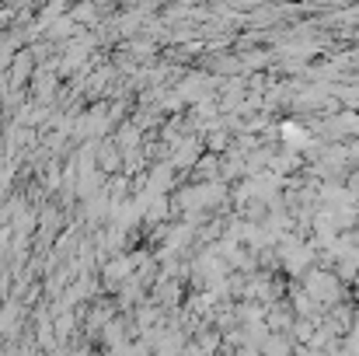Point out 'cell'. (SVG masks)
Masks as SVG:
<instances>
[{"label": "cell", "mask_w": 359, "mask_h": 356, "mask_svg": "<svg viewBox=\"0 0 359 356\" xmlns=\"http://www.w3.org/2000/svg\"><path fill=\"white\" fill-rule=\"evenodd\" d=\"M304 294L328 311V308H335L339 297H342V279H339L332 269H307V272H304Z\"/></svg>", "instance_id": "obj_1"}, {"label": "cell", "mask_w": 359, "mask_h": 356, "mask_svg": "<svg viewBox=\"0 0 359 356\" xmlns=\"http://www.w3.org/2000/svg\"><path fill=\"white\" fill-rule=\"evenodd\" d=\"M279 136H283V143H286L290 154H297V150H314V136H311L300 122H283V126H279Z\"/></svg>", "instance_id": "obj_2"}, {"label": "cell", "mask_w": 359, "mask_h": 356, "mask_svg": "<svg viewBox=\"0 0 359 356\" xmlns=\"http://www.w3.org/2000/svg\"><path fill=\"white\" fill-rule=\"evenodd\" d=\"M262 356H293V346L283 332H272L265 343H262Z\"/></svg>", "instance_id": "obj_3"}]
</instances>
